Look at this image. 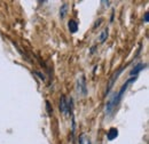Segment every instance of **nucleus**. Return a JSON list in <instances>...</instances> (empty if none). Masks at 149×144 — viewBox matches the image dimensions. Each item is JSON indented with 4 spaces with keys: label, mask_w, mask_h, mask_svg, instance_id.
<instances>
[{
    "label": "nucleus",
    "mask_w": 149,
    "mask_h": 144,
    "mask_svg": "<svg viewBox=\"0 0 149 144\" xmlns=\"http://www.w3.org/2000/svg\"><path fill=\"white\" fill-rule=\"evenodd\" d=\"M60 111L65 116L68 117V111H69V107L67 104V100H65V96H61V100H60Z\"/></svg>",
    "instance_id": "nucleus-1"
},
{
    "label": "nucleus",
    "mask_w": 149,
    "mask_h": 144,
    "mask_svg": "<svg viewBox=\"0 0 149 144\" xmlns=\"http://www.w3.org/2000/svg\"><path fill=\"white\" fill-rule=\"evenodd\" d=\"M118 103H117V101H116V94L112 96L111 98L108 101V103H107V108H106V112L107 113H110L112 110L115 109V107L117 105Z\"/></svg>",
    "instance_id": "nucleus-2"
},
{
    "label": "nucleus",
    "mask_w": 149,
    "mask_h": 144,
    "mask_svg": "<svg viewBox=\"0 0 149 144\" xmlns=\"http://www.w3.org/2000/svg\"><path fill=\"white\" fill-rule=\"evenodd\" d=\"M77 87H78L77 90H78L79 94H83V95L86 94V85H85V78L84 77L78 80V86Z\"/></svg>",
    "instance_id": "nucleus-3"
},
{
    "label": "nucleus",
    "mask_w": 149,
    "mask_h": 144,
    "mask_svg": "<svg viewBox=\"0 0 149 144\" xmlns=\"http://www.w3.org/2000/svg\"><path fill=\"white\" fill-rule=\"evenodd\" d=\"M68 28H69V30H70V32H71V33H76V32H77V30H78V24H77V22H76V21L70 19V21H69V23H68Z\"/></svg>",
    "instance_id": "nucleus-4"
},
{
    "label": "nucleus",
    "mask_w": 149,
    "mask_h": 144,
    "mask_svg": "<svg viewBox=\"0 0 149 144\" xmlns=\"http://www.w3.org/2000/svg\"><path fill=\"white\" fill-rule=\"evenodd\" d=\"M122 71H123V69H120V70H118V72L117 73H113L111 75V78H110V81H109V86H108V89H107V93L109 91V89L112 87V85H113V82H115V80L118 78V75L122 73Z\"/></svg>",
    "instance_id": "nucleus-5"
},
{
    "label": "nucleus",
    "mask_w": 149,
    "mask_h": 144,
    "mask_svg": "<svg viewBox=\"0 0 149 144\" xmlns=\"http://www.w3.org/2000/svg\"><path fill=\"white\" fill-rule=\"evenodd\" d=\"M117 135H118V130L116 128H110L109 132H108V134H107V137H108V140L111 141V140L117 137Z\"/></svg>",
    "instance_id": "nucleus-6"
},
{
    "label": "nucleus",
    "mask_w": 149,
    "mask_h": 144,
    "mask_svg": "<svg viewBox=\"0 0 149 144\" xmlns=\"http://www.w3.org/2000/svg\"><path fill=\"white\" fill-rule=\"evenodd\" d=\"M67 14H68V5L67 3H63L61 6V8H60V17L64 18L67 16Z\"/></svg>",
    "instance_id": "nucleus-7"
},
{
    "label": "nucleus",
    "mask_w": 149,
    "mask_h": 144,
    "mask_svg": "<svg viewBox=\"0 0 149 144\" xmlns=\"http://www.w3.org/2000/svg\"><path fill=\"white\" fill-rule=\"evenodd\" d=\"M146 65L143 64V63H140V64H138L134 69H133V71H131V75H133V74H138L139 72L141 71V70H143V68H145Z\"/></svg>",
    "instance_id": "nucleus-8"
},
{
    "label": "nucleus",
    "mask_w": 149,
    "mask_h": 144,
    "mask_svg": "<svg viewBox=\"0 0 149 144\" xmlns=\"http://www.w3.org/2000/svg\"><path fill=\"white\" fill-rule=\"evenodd\" d=\"M107 37H108V29H104V30L100 33V36H99V40H100V42H104V41H106V39H107Z\"/></svg>",
    "instance_id": "nucleus-9"
},
{
    "label": "nucleus",
    "mask_w": 149,
    "mask_h": 144,
    "mask_svg": "<svg viewBox=\"0 0 149 144\" xmlns=\"http://www.w3.org/2000/svg\"><path fill=\"white\" fill-rule=\"evenodd\" d=\"M84 135H80V137H79V144H84Z\"/></svg>",
    "instance_id": "nucleus-10"
},
{
    "label": "nucleus",
    "mask_w": 149,
    "mask_h": 144,
    "mask_svg": "<svg viewBox=\"0 0 149 144\" xmlns=\"http://www.w3.org/2000/svg\"><path fill=\"white\" fill-rule=\"evenodd\" d=\"M148 19H149L148 14H146V15H145V22H146V23H147V22H148Z\"/></svg>",
    "instance_id": "nucleus-11"
},
{
    "label": "nucleus",
    "mask_w": 149,
    "mask_h": 144,
    "mask_svg": "<svg viewBox=\"0 0 149 144\" xmlns=\"http://www.w3.org/2000/svg\"><path fill=\"white\" fill-rule=\"evenodd\" d=\"M87 144H91V142H90V141H88V142H87Z\"/></svg>",
    "instance_id": "nucleus-12"
}]
</instances>
